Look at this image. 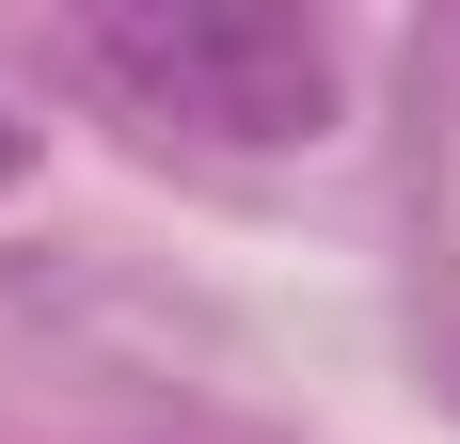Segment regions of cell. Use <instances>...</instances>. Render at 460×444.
Returning <instances> with one entry per match:
<instances>
[{
  "instance_id": "1",
  "label": "cell",
  "mask_w": 460,
  "mask_h": 444,
  "mask_svg": "<svg viewBox=\"0 0 460 444\" xmlns=\"http://www.w3.org/2000/svg\"><path fill=\"white\" fill-rule=\"evenodd\" d=\"M64 48H80L128 111L207 128V143H302V128H333V32L286 16V0H95Z\"/></svg>"
},
{
  "instance_id": "2",
  "label": "cell",
  "mask_w": 460,
  "mask_h": 444,
  "mask_svg": "<svg viewBox=\"0 0 460 444\" xmlns=\"http://www.w3.org/2000/svg\"><path fill=\"white\" fill-rule=\"evenodd\" d=\"M16 159H32V143H16V128H0V175H16Z\"/></svg>"
}]
</instances>
